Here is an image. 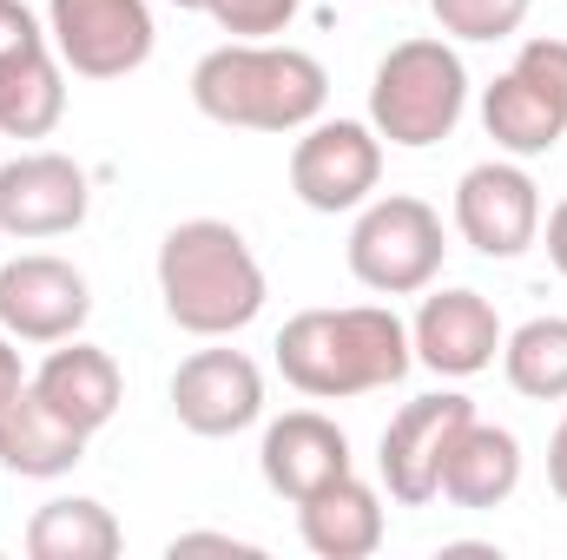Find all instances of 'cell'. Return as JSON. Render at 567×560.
Segmentation results:
<instances>
[{"instance_id":"ffe728a7","label":"cell","mask_w":567,"mask_h":560,"mask_svg":"<svg viewBox=\"0 0 567 560\" xmlns=\"http://www.w3.org/2000/svg\"><path fill=\"white\" fill-rule=\"evenodd\" d=\"M66 120V66L47 46L0 66V139H47Z\"/></svg>"},{"instance_id":"4316f807","label":"cell","mask_w":567,"mask_h":560,"mask_svg":"<svg viewBox=\"0 0 567 560\" xmlns=\"http://www.w3.org/2000/svg\"><path fill=\"white\" fill-rule=\"evenodd\" d=\"M20 390H27V370H20V343L0 330V403H7V396H20Z\"/></svg>"},{"instance_id":"9c48e42d","label":"cell","mask_w":567,"mask_h":560,"mask_svg":"<svg viewBox=\"0 0 567 560\" xmlns=\"http://www.w3.org/2000/svg\"><path fill=\"white\" fill-rule=\"evenodd\" d=\"M468 416H475V403L455 396V390L416 396V403H403V409L390 416L383 442H377V475H383V488H390L396 508H429V501L442 495L449 442L462 435Z\"/></svg>"},{"instance_id":"ba28073f","label":"cell","mask_w":567,"mask_h":560,"mask_svg":"<svg viewBox=\"0 0 567 560\" xmlns=\"http://www.w3.org/2000/svg\"><path fill=\"white\" fill-rule=\"evenodd\" d=\"M377 178H383V139L370 120H310L303 139L290 145V191L323 218L363 211Z\"/></svg>"},{"instance_id":"5b68a950","label":"cell","mask_w":567,"mask_h":560,"mask_svg":"<svg viewBox=\"0 0 567 560\" xmlns=\"http://www.w3.org/2000/svg\"><path fill=\"white\" fill-rule=\"evenodd\" d=\"M442 211L429 198H410V191H390V198H370L350 225V278L377 297H416L442 278Z\"/></svg>"},{"instance_id":"52a82bcc","label":"cell","mask_w":567,"mask_h":560,"mask_svg":"<svg viewBox=\"0 0 567 560\" xmlns=\"http://www.w3.org/2000/svg\"><path fill=\"white\" fill-rule=\"evenodd\" d=\"M47 40L73 80H126L152 60V7L145 0H47Z\"/></svg>"},{"instance_id":"cb8c5ba5","label":"cell","mask_w":567,"mask_h":560,"mask_svg":"<svg viewBox=\"0 0 567 560\" xmlns=\"http://www.w3.org/2000/svg\"><path fill=\"white\" fill-rule=\"evenodd\" d=\"M303 0H205V13L231 33V40H271L297 20Z\"/></svg>"},{"instance_id":"277c9868","label":"cell","mask_w":567,"mask_h":560,"mask_svg":"<svg viewBox=\"0 0 567 560\" xmlns=\"http://www.w3.org/2000/svg\"><path fill=\"white\" fill-rule=\"evenodd\" d=\"M468 113V66L449 40L416 33V40H396L383 60H377V80H370V126L383 145H403V152H423L442 145Z\"/></svg>"},{"instance_id":"ac0fdd59","label":"cell","mask_w":567,"mask_h":560,"mask_svg":"<svg viewBox=\"0 0 567 560\" xmlns=\"http://www.w3.org/2000/svg\"><path fill=\"white\" fill-rule=\"evenodd\" d=\"M515 488H522V442H515V428L468 416L462 435L449 442L442 495H449L455 508H468V515H488V508H502Z\"/></svg>"},{"instance_id":"484cf974","label":"cell","mask_w":567,"mask_h":560,"mask_svg":"<svg viewBox=\"0 0 567 560\" xmlns=\"http://www.w3.org/2000/svg\"><path fill=\"white\" fill-rule=\"evenodd\" d=\"M165 554L178 560V554H258L251 541H238V535H178Z\"/></svg>"},{"instance_id":"5bb4252c","label":"cell","mask_w":567,"mask_h":560,"mask_svg":"<svg viewBox=\"0 0 567 560\" xmlns=\"http://www.w3.org/2000/svg\"><path fill=\"white\" fill-rule=\"evenodd\" d=\"M502 317L482 290H429L416 323H410V350L416 363L462 383V376H482L495 356H502Z\"/></svg>"},{"instance_id":"7c38bea8","label":"cell","mask_w":567,"mask_h":560,"mask_svg":"<svg viewBox=\"0 0 567 560\" xmlns=\"http://www.w3.org/2000/svg\"><path fill=\"white\" fill-rule=\"evenodd\" d=\"M172 416L205 442H225L265 416V370L245 350H192L172 370Z\"/></svg>"},{"instance_id":"7a4b0ae2","label":"cell","mask_w":567,"mask_h":560,"mask_svg":"<svg viewBox=\"0 0 567 560\" xmlns=\"http://www.w3.org/2000/svg\"><path fill=\"white\" fill-rule=\"evenodd\" d=\"M192 106L238 133H303L330 106V73L303 46L225 40L192 66Z\"/></svg>"},{"instance_id":"83f0119b","label":"cell","mask_w":567,"mask_h":560,"mask_svg":"<svg viewBox=\"0 0 567 560\" xmlns=\"http://www.w3.org/2000/svg\"><path fill=\"white\" fill-rule=\"evenodd\" d=\"M548 488L561 495V508H567V416L555 428V442H548Z\"/></svg>"},{"instance_id":"2e32d148","label":"cell","mask_w":567,"mask_h":560,"mask_svg":"<svg viewBox=\"0 0 567 560\" xmlns=\"http://www.w3.org/2000/svg\"><path fill=\"white\" fill-rule=\"evenodd\" d=\"M86 442L93 435H80L33 383L0 403V468L20 475V481H60V475H73L86 462Z\"/></svg>"},{"instance_id":"7402d4cb","label":"cell","mask_w":567,"mask_h":560,"mask_svg":"<svg viewBox=\"0 0 567 560\" xmlns=\"http://www.w3.org/2000/svg\"><path fill=\"white\" fill-rule=\"evenodd\" d=\"M502 376L528 403H567V317H528L502 336Z\"/></svg>"},{"instance_id":"d6986e66","label":"cell","mask_w":567,"mask_h":560,"mask_svg":"<svg viewBox=\"0 0 567 560\" xmlns=\"http://www.w3.org/2000/svg\"><path fill=\"white\" fill-rule=\"evenodd\" d=\"M297 535L317 560H370L383 548V495L357 475L297 501Z\"/></svg>"},{"instance_id":"6da1fadb","label":"cell","mask_w":567,"mask_h":560,"mask_svg":"<svg viewBox=\"0 0 567 560\" xmlns=\"http://www.w3.org/2000/svg\"><path fill=\"white\" fill-rule=\"evenodd\" d=\"M284 383L310 403H350L410 376V323L390 303H343V310H297L278 330Z\"/></svg>"},{"instance_id":"603a6c76","label":"cell","mask_w":567,"mask_h":560,"mask_svg":"<svg viewBox=\"0 0 567 560\" xmlns=\"http://www.w3.org/2000/svg\"><path fill=\"white\" fill-rule=\"evenodd\" d=\"M528 7L535 0H429V13L449 40H508V33H522Z\"/></svg>"},{"instance_id":"3957f363","label":"cell","mask_w":567,"mask_h":560,"mask_svg":"<svg viewBox=\"0 0 567 560\" xmlns=\"http://www.w3.org/2000/svg\"><path fill=\"white\" fill-rule=\"evenodd\" d=\"M265 265L225 218H185L158 245V303L185 336H238L265 310Z\"/></svg>"},{"instance_id":"30bf717a","label":"cell","mask_w":567,"mask_h":560,"mask_svg":"<svg viewBox=\"0 0 567 560\" xmlns=\"http://www.w3.org/2000/svg\"><path fill=\"white\" fill-rule=\"evenodd\" d=\"M455 231L482 258H522L542 238V185L515 158H482L455 185Z\"/></svg>"},{"instance_id":"f1b7e54d","label":"cell","mask_w":567,"mask_h":560,"mask_svg":"<svg viewBox=\"0 0 567 560\" xmlns=\"http://www.w3.org/2000/svg\"><path fill=\"white\" fill-rule=\"evenodd\" d=\"M548 265L567 278V198L548 211Z\"/></svg>"},{"instance_id":"4fadbf2b","label":"cell","mask_w":567,"mask_h":560,"mask_svg":"<svg viewBox=\"0 0 567 560\" xmlns=\"http://www.w3.org/2000/svg\"><path fill=\"white\" fill-rule=\"evenodd\" d=\"M93 185L66 152H20L0 165V231L7 238H66L86 225Z\"/></svg>"},{"instance_id":"f546056e","label":"cell","mask_w":567,"mask_h":560,"mask_svg":"<svg viewBox=\"0 0 567 560\" xmlns=\"http://www.w3.org/2000/svg\"><path fill=\"white\" fill-rule=\"evenodd\" d=\"M172 7H185V13H205V0H172Z\"/></svg>"},{"instance_id":"8fae6325","label":"cell","mask_w":567,"mask_h":560,"mask_svg":"<svg viewBox=\"0 0 567 560\" xmlns=\"http://www.w3.org/2000/svg\"><path fill=\"white\" fill-rule=\"evenodd\" d=\"M93 317V283L53 251L0 265V330L13 343H66Z\"/></svg>"},{"instance_id":"44dd1931","label":"cell","mask_w":567,"mask_h":560,"mask_svg":"<svg viewBox=\"0 0 567 560\" xmlns=\"http://www.w3.org/2000/svg\"><path fill=\"white\" fill-rule=\"evenodd\" d=\"M120 548H126V528L93 495H60V501L33 508V521H27L33 560H113Z\"/></svg>"},{"instance_id":"e0dca14e","label":"cell","mask_w":567,"mask_h":560,"mask_svg":"<svg viewBox=\"0 0 567 560\" xmlns=\"http://www.w3.org/2000/svg\"><path fill=\"white\" fill-rule=\"evenodd\" d=\"M27 383L73 422L80 435H100L106 422L120 416V403H126V376H120V363H113L100 343H80V336H66L60 350H47V363H40Z\"/></svg>"},{"instance_id":"8992f818","label":"cell","mask_w":567,"mask_h":560,"mask_svg":"<svg viewBox=\"0 0 567 560\" xmlns=\"http://www.w3.org/2000/svg\"><path fill=\"white\" fill-rule=\"evenodd\" d=\"M482 126L508 158H542L567 139V40H522L515 66L482 93Z\"/></svg>"},{"instance_id":"d4e9b609","label":"cell","mask_w":567,"mask_h":560,"mask_svg":"<svg viewBox=\"0 0 567 560\" xmlns=\"http://www.w3.org/2000/svg\"><path fill=\"white\" fill-rule=\"evenodd\" d=\"M33 46H47V27L33 20V7L27 0H0V66L33 53Z\"/></svg>"},{"instance_id":"9a60e30c","label":"cell","mask_w":567,"mask_h":560,"mask_svg":"<svg viewBox=\"0 0 567 560\" xmlns=\"http://www.w3.org/2000/svg\"><path fill=\"white\" fill-rule=\"evenodd\" d=\"M258 468H265L271 495H284L290 508L310 501L317 488L357 475L350 435H343L330 416H317V409H284V416L265 428V442H258Z\"/></svg>"}]
</instances>
